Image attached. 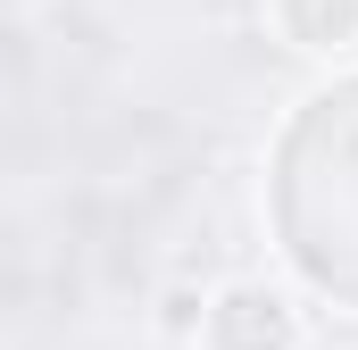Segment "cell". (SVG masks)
<instances>
[{
  "instance_id": "cell-1",
  "label": "cell",
  "mask_w": 358,
  "mask_h": 350,
  "mask_svg": "<svg viewBox=\"0 0 358 350\" xmlns=\"http://www.w3.org/2000/svg\"><path fill=\"white\" fill-rule=\"evenodd\" d=\"M292 25H300L308 42H342L358 25V0H292Z\"/></svg>"
}]
</instances>
